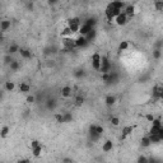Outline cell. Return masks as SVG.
<instances>
[{
  "mask_svg": "<svg viewBox=\"0 0 163 163\" xmlns=\"http://www.w3.org/2000/svg\"><path fill=\"white\" fill-rule=\"evenodd\" d=\"M101 79L106 85H112V84H116L120 79V74L117 72H111V73H107V74H102L101 75Z\"/></svg>",
  "mask_w": 163,
  "mask_h": 163,
  "instance_id": "1",
  "label": "cell"
},
{
  "mask_svg": "<svg viewBox=\"0 0 163 163\" xmlns=\"http://www.w3.org/2000/svg\"><path fill=\"white\" fill-rule=\"evenodd\" d=\"M101 73L102 74H107V73H111L112 72V64H111L110 59L107 55H102V60H101Z\"/></svg>",
  "mask_w": 163,
  "mask_h": 163,
  "instance_id": "3",
  "label": "cell"
},
{
  "mask_svg": "<svg viewBox=\"0 0 163 163\" xmlns=\"http://www.w3.org/2000/svg\"><path fill=\"white\" fill-rule=\"evenodd\" d=\"M74 76L76 79H83L84 76H85V70L84 69H76L74 72Z\"/></svg>",
  "mask_w": 163,
  "mask_h": 163,
  "instance_id": "30",
  "label": "cell"
},
{
  "mask_svg": "<svg viewBox=\"0 0 163 163\" xmlns=\"http://www.w3.org/2000/svg\"><path fill=\"white\" fill-rule=\"evenodd\" d=\"M127 22H129V18H127V15H126L124 12L115 18V23H116L117 25H125Z\"/></svg>",
  "mask_w": 163,
  "mask_h": 163,
  "instance_id": "11",
  "label": "cell"
},
{
  "mask_svg": "<svg viewBox=\"0 0 163 163\" xmlns=\"http://www.w3.org/2000/svg\"><path fill=\"white\" fill-rule=\"evenodd\" d=\"M159 138H161V140L163 142V125H162V127H161V130H159Z\"/></svg>",
  "mask_w": 163,
  "mask_h": 163,
  "instance_id": "49",
  "label": "cell"
},
{
  "mask_svg": "<svg viewBox=\"0 0 163 163\" xmlns=\"http://www.w3.org/2000/svg\"><path fill=\"white\" fill-rule=\"evenodd\" d=\"M32 154H33V157H36V158L41 157V154H42V145H40V147H37V148L33 149V150H32Z\"/></svg>",
  "mask_w": 163,
  "mask_h": 163,
  "instance_id": "34",
  "label": "cell"
},
{
  "mask_svg": "<svg viewBox=\"0 0 163 163\" xmlns=\"http://www.w3.org/2000/svg\"><path fill=\"white\" fill-rule=\"evenodd\" d=\"M124 13L127 15V18H133L134 14H135V5L127 4L126 8H125V10H124Z\"/></svg>",
  "mask_w": 163,
  "mask_h": 163,
  "instance_id": "15",
  "label": "cell"
},
{
  "mask_svg": "<svg viewBox=\"0 0 163 163\" xmlns=\"http://www.w3.org/2000/svg\"><path fill=\"white\" fill-rule=\"evenodd\" d=\"M19 92L21 93H28V92H31V85L28 84V83H21L19 84Z\"/></svg>",
  "mask_w": 163,
  "mask_h": 163,
  "instance_id": "26",
  "label": "cell"
},
{
  "mask_svg": "<svg viewBox=\"0 0 163 163\" xmlns=\"http://www.w3.org/2000/svg\"><path fill=\"white\" fill-rule=\"evenodd\" d=\"M134 129H135V126H133V125H127V126H125L124 129H122V135H121V140H124V139H126L129 135H131L133 134V131H134Z\"/></svg>",
  "mask_w": 163,
  "mask_h": 163,
  "instance_id": "12",
  "label": "cell"
},
{
  "mask_svg": "<svg viewBox=\"0 0 163 163\" xmlns=\"http://www.w3.org/2000/svg\"><path fill=\"white\" fill-rule=\"evenodd\" d=\"M152 96L154 99H162L163 98V85H154L152 89Z\"/></svg>",
  "mask_w": 163,
  "mask_h": 163,
  "instance_id": "8",
  "label": "cell"
},
{
  "mask_svg": "<svg viewBox=\"0 0 163 163\" xmlns=\"http://www.w3.org/2000/svg\"><path fill=\"white\" fill-rule=\"evenodd\" d=\"M55 120L57 124H65V120H64V114H55Z\"/></svg>",
  "mask_w": 163,
  "mask_h": 163,
  "instance_id": "37",
  "label": "cell"
},
{
  "mask_svg": "<svg viewBox=\"0 0 163 163\" xmlns=\"http://www.w3.org/2000/svg\"><path fill=\"white\" fill-rule=\"evenodd\" d=\"M19 68H21V63L19 61H17V60H14V61L9 65V69L12 72H17V70H19Z\"/></svg>",
  "mask_w": 163,
  "mask_h": 163,
  "instance_id": "32",
  "label": "cell"
},
{
  "mask_svg": "<svg viewBox=\"0 0 163 163\" xmlns=\"http://www.w3.org/2000/svg\"><path fill=\"white\" fill-rule=\"evenodd\" d=\"M64 120H65V124L66 122H72L73 121V115H72V112H64Z\"/></svg>",
  "mask_w": 163,
  "mask_h": 163,
  "instance_id": "42",
  "label": "cell"
},
{
  "mask_svg": "<svg viewBox=\"0 0 163 163\" xmlns=\"http://www.w3.org/2000/svg\"><path fill=\"white\" fill-rule=\"evenodd\" d=\"M105 14H106V18L108 22H115V15H114V10H112V6L110 4L107 5L106 10H105Z\"/></svg>",
  "mask_w": 163,
  "mask_h": 163,
  "instance_id": "14",
  "label": "cell"
},
{
  "mask_svg": "<svg viewBox=\"0 0 163 163\" xmlns=\"http://www.w3.org/2000/svg\"><path fill=\"white\" fill-rule=\"evenodd\" d=\"M129 46H130L129 41H121V42H120V45H118L117 51H118L120 54H121V52H124V51H126V50L129 49Z\"/></svg>",
  "mask_w": 163,
  "mask_h": 163,
  "instance_id": "23",
  "label": "cell"
},
{
  "mask_svg": "<svg viewBox=\"0 0 163 163\" xmlns=\"http://www.w3.org/2000/svg\"><path fill=\"white\" fill-rule=\"evenodd\" d=\"M161 101H162V103H163V98H162V99H161Z\"/></svg>",
  "mask_w": 163,
  "mask_h": 163,
  "instance_id": "51",
  "label": "cell"
},
{
  "mask_svg": "<svg viewBox=\"0 0 163 163\" xmlns=\"http://www.w3.org/2000/svg\"><path fill=\"white\" fill-rule=\"evenodd\" d=\"M56 106H57V102H56V99L55 98H50V99H47L46 101V108L47 110H55L56 108Z\"/></svg>",
  "mask_w": 163,
  "mask_h": 163,
  "instance_id": "19",
  "label": "cell"
},
{
  "mask_svg": "<svg viewBox=\"0 0 163 163\" xmlns=\"http://www.w3.org/2000/svg\"><path fill=\"white\" fill-rule=\"evenodd\" d=\"M88 45H89V42L84 36L78 35V37H75V46L78 49H84V47H87Z\"/></svg>",
  "mask_w": 163,
  "mask_h": 163,
  "instance_id": "9",
  "label": "cell"
},
{
  "mask_svg": "<svg viewBox=\"0 0 163 163\" xmlns=\"http://www.w3.org/2000/svg\"><path fill=\"white\" fill-rule=\"evenodd\" d=\"M40 145H41V142H40V140H37V139H33V140H31V144H29L31 150H33L35 148L40 147Z\"/></svg>",
  "mask_w": 163,
  "mask_h": 163,
  "instance_id": "39",
  "label": "cell"
},
{
  "mask_svg": "<svg viewBox=\"0 0 163 163\" xmlns=\"http://www.w3.org/2000/svg\"><path fill=\"white\" fill-rule=\"evenodd\" d=\"M163 47V41L162 40H158L156 44H154V49H158V50H162Z\"/></svg>",
  "mask_w": 163,
  "mask_h": 163,
  "instance_id": "44",
  "label": "cell"
},
{
  "mask_svg": "<svg viewBox=\"0 0 163 163\" xmlns=\"http://www.w3.org/2000/svg\"><path fill=\"white\" fill-rule=\"evenodd\" d=\"M162 125H163V122H162L161 117L154 118V121L152 122V126L149 129V135H159V130H161Z\"/></svg>",
  "mask_w": 163,
  "mask_h": 163,
  "instance_id": "4",
  "label": "cell"
},
{
  "mask_svg": "<svg viewBox=\"0 0 163 163\" xmlns=\"http://www.w3.org/2000/svg\"><path fill=\"white\" fill-rule=\"evenodd\" d=\"M18 163H31V161L27 159V158H22V159L18 161Z\"/></svg>",
  "mask_w": 163,
  "mask_h": 163,
  "instance_id": "48",
  "label": "cell"
},
{
  "mask_svg": "<svg viewBox=\"0 0 163 163\" xmlns=\"http://www.w3.org/2000/svg\"><path fill=\"white\" fill-rule=\"evenodd\" d=\"M145 117V120H147V121H149V122H153L154 121V118H156V117H154L152 114H148V115H145L144 116Z\"/></svg>",
  "mask_w": 163,
  "mask_h": 163,
  "instance_id": "45",
  "label": "cell"
},
{
  "mask_svg": "<svg viewBox=\"0 0 163 163\" xmlns=\"http://www.w3.org/2000/svg\"><path fill=\"white\" fill-rule=\"evenodd\" d=\"M25 101H27V103H35L36 102V97L33 96V94H29V96H27V98H25Z\"/></svg>",
  "mask_w": 163,
  "mask_h": 163,
  "instance_id": "43",
  "label": "cell"
},
{
  "mask_svg": "<svg viewBox=\"0 0 163 163\" xmlns=\"http://www.w3.org/2000/svg\"><path fill=\"white\" fill-rule=\"evenodd\" d=\"M149 139H150V143L152 144H159L162 142L161 138H159V135H149Z\"/></svg>",
  "mask_w": 163,
  "mask_h": 163,
  "instance_id": "33",
  "label": "cell"
},
{
  "mask_svg": "<svg viewBox=\"0 0 163 163\" xmlns=\"http://www.w3.org/2000/svg\"><path fill=\"white\" fill-rule=\"evenodd\" d=\"M10 25H12V23H10V21H8V19H4V21L0 22V31H2V33L6 32L8 29L10 28Z\"/></svg>",
  "mask_w": 163,
  "mask_h": 163,
  "instance_id": "18",
  "label": "cell"
},
{
  "mask_svg": "<svg viewBox=\"0 0 163 163\" xmlns=\"http://www.w3.org/2000/svg\"><path fill=\"white\" fill-rule=\"evenodd\" d=\"M148 159H149V157L142 154V156H139L138 159H136V163H148Z\"/></svg>",
  "mask_w": 163,
  "mask_h": 163,
  "instance_id": "41",
  "label": "cell"
},
{
  "mask_svg": "<svg viewBox=\"0 0 163 163\" xmlns=\"http://www.w3.org/2000/svg\"><path fill=\"white\" fill-rule=\"evenodd\" d=\"M19 54H21V56H22L23 59H31V57H32V52H31L28 49H24V47H21Z\"/></svg>",
  "mask_w": 163,
  "mask_h": 163,
  "instance_id": "22",
  "label": "cell"
},
{
  "mask_svg": "<svg viewBox=\"0 0 163 163\" xmlns=\"http://www.w3.org/2000/svg\"><path fill=\"white\" fill-rule=\"evenodd\" d=\"M101 60H102V55L99 52H94L92 55V68L94 70H97L99 72L101 70Z\"/></svg>",
  "mask_w": 163,
  "mask_h": 163,
  "instance_id": "6",
  "label": "cell"
},
{
  "mask_svg": "<svg viewBox=\"0 0 163 163\" xmlns=\"http://www.w3.org/2000/svg\"><path fill=\"white\" fill-rule=\"evenodd\" d=\"M19 50H21V47L17 45V44H13V45H10L9 46V49H8V54L9 55H14V54H17V52H19Z\"/></svg>",
  "mask_w": 163,
  "mask_h": 163,
  "instance_id": "25",
  "label": "cell"
},
{
  "mask_svg": "<svg viewBox=\"0 0 163 163\" xmlns=\"http://www.w3.org/2000/svg\"><path fill=\"white\" fill-rule=\"evenodd\" d=\"M111 5H112L114 8H116V9L124 12L127 4H126V3H124V2H112V3H111Z\"/></svg>",
  "mask_w": 163,
  "mask_h": 163,
  "instance_id": "20",
  "label": "cell"
},
{
  "mask_svg": "<svg viewBox=\"0 0 163 163\" xmlns=\"http://www.w3.org/2000/svg\"><path fill=\"white\" fill-rule=\"evenodd\" d=\"M153 5L156 8V10H158V12L163 10V0H157V2L153 3Z\"/></svg>",
  "mask_w": 163,
  "mask_h": 163,
  "instance_id": "36",
  "label": "cell"
},
{
  "mask_svg": "<svg viewBox=\"0 0 163 163\" xmlns=\"http://www.w3.org/2000/svg\"><path fill=\"white\" fill-rule=\"evenodd\" d=\"M80 25H82V22L78 17H74V18H70L68 19V27L70 28V31L74 33H78L79 35V29H80Z\"/></svg>",
  "mask_w": 163,
  "mask_h": 163,
  "instance_id": "2",
  "label": "cell"
},
{
  "mask_svg": "<svg viewBox=\"0 0 163 163\" xmlns=\"http://www.w3.org/2000/svg\"><path fill=\"white\" fill-rule=\"evenodd\" d=\"M63 163H75V162L72 158H63Z\"/></svg>",
  "mask_w": 163,
  "mask_h": 163,
  "instance_id": "47",
  "label": "cell"
},
{
  "mask_svg": "<svg viewBox=\"0 0 163 163\" xmlns=\"http://www.w3.org/2000/svg\"><path fill=\"white\" fill-rule=\"evenodd\" d=\"M83 23H85V24H88L89 27H92V28H96V25H97V19L94 18V17H91V18H88V19H85Z\"/></svg>",
  "mask_w": 163,
  "mask_h": 163,
  "instance_id": "28",
  "label": "cell"
},
{
  "mask_svg": "<svg viewBox=\"0 0 163 163\" xmlns=\"http://www.w3.org/2000/svg\"><path fill=\"white\" fill-rule=\"evenodd\" d=\"M92 29H93V28H92V27H89L88 24L82 23V25H80V29H79V35L85 37V36H87V35H88V33H89Z\"/></svg>",
  "mask_w": 163,
  "mask_h": 163,
  "instance_id": "16",
  "label": "cell"
},
{
  "mask_svg": "<svg viewBox=\"0 0 163 163\" xmlns=\"http://www.w3.org/2000/svg\"><path fill=\"white\" fill-rule=\"evenodd\" d=\"M103 127H102V126H99V125H97V133L99 134V135H103Z\"/></svg>",
  "mask_w": 163,
  "mask_h": 163,
  "instance_id": "46",
  "label": "cell"
},
{
  "mask_svg": "<svg viewBox=\"0 0 163 163\" xmlns=\"http://www.w3.org/2000/svg\"><path fill=\"white\" fill-rule=\"evenodd\" d=\"M63 45L65 51H74L75 46V38L74 37H64L63 38Z\"/></svg>",
  "mask_w": 163,
  "mask_h": 163,
  "instance_id": "5",
  "label": "cell"
},
{
  "mask_svg": "<svg viewBox=\"0 0 163 163\" xmlns=\"http://www.w3.org/2000/svg\"><path fill=\"white\" fill-rule=\"evenodd\" d=\"M84 101H85L84 96H82V94H78V96H75V98H74V105L75 106H82L84 103Z\"/></svg>",
  "mask_w": 163,
  "mask_h": 163,
  "instance_id": "29",
  "label": "cell"
},
{
  "mask_svg": "<svg viewBox=\"0 0 163 163\" xmlns=\"http://www.w3.org/2000/svg\"><path fill=\"white\" fill-rule=\"evenodd\" d=\"M88 135H89V139L92 142H97L101 138V136H102V135H99L97 133V125L96 124L89 125V127H88Z\"/></svg>",
  "mask_w": 163,
  "mask_h": 163,
  "instance_id": "7",
  "label": "cell"
},
{
  "mask_svg": "<svg viewBox=\"0 0 163 163\" xmlns=\"http://www.w3.org/2000/svg\"><path fill=\"white\" fill-rule=\"evenodd\" d=\"M60 94H61L63 98H70L72 94H73V88L70 85H64L61 88V91H60Z\"/></svg>",
  "mask_w": 163,
  "mask_h": 163,
  "instance_id": "10",
  "label": "cell"
},
{
  "mask_svg": "<svg viewBox=\"0 0 163 163\" xmlns=\"http://www.w3.org/2000/svg\"><path fill=\"white\" fill-rule=\"evenodd\" d=\"M140 145H142L143 148H149V147H150L152 143H150V139H149V135L143 136L142 140H140Z\"/></svg>",
  "mask_w": 163,
  "mask_h": 163,
  "instance_id": "21",
  "label": "cell"
},
{
  "mask_svg": "<svg viewBox=\"0 0 163 163\" xmlns=\"http://www.w3.org/2000/svg\"><path fill=\"white\" fill-rule=\"evenodd\" d=\"M110 122L114 126H118L120 125V118L117 116H111L110 117Z\"/></svg>",
  "mask_w": 163,
  "mask_h": 163,
  "instance_id": "40",
  "label": "cell"
},
{
  "mask_svg": "<svg viewBox=\"0 0 163 163\" xmlns=\"http://www.w3.org/2000/svg\"><path fill=\"white\" fill-rule=\"evenodd\" d=\"M14 88H15V84L13 83V82H5L4 83V89L6 91V92H12V91H14Z\"/></svg>",
  "mask_w": 163,
  "mask_h": 163,
  "instance_id": "31",
  "label": "cell"
},
{
  "mask_svg": "<svg viewBox=\"0 0 163 163\" xmlns=\"http://www.w3.org/2000/svg\"><path fill=\"white\" fill-rule=\"evenodd\" d=\"M4 64H6V65H10L13 61H14V57L12 56V55H9V54H6L5 56H4Z\"/></svg>",
  "mask_w": 163,
  "mask_h": 163,
  "instance_id": "38",
  "label": "cell"
},
{
  "mask_svg": "<svg viewBox=\"0 0 163 163\" xmlns=\"http://www.w3.org/2000/svg\"><path fill=\"white\" fill-rule=\"evenodd\" d=\"M96 37H97V29H96V28H93V29H92V31L88 33V35L85 36V38L88 40V42H89V44H91L92 41H94V40H96Z\"/></svg>",
  "mask_w": 163,
  "mask_h": 163,
  "instance_id": "27",
  "label": "cell"
},
{
  "mask_svg": "<svg viewBox=\"0 0 163 163\" xmlns=\"http://www.w3.org/2000/svg\"><path fill=\"white\" fill-rule=\"evenodd\" d=\"M9 133H10V127L8 126V125H4L3 127H2V131H0V138L2 139H5L8 135H9Z\"/></svg>",
  "mask_w": 163,
  "mask_h": 163,
  "instance_id": "24",
  "label": "cell"
},
{
  "mask_svg": "<svg viewBox=\"0 0 163 163\" xmlns=\"http://www.w3.org/2000/svg\"><path fill=\"white\" fill-rule=\"evenodd\" d=\"M116 102H117L116 96H112V94H107V96L105 97V103H106L107 107H112V106H115Z\"/></svg>",
  "mask_w": 163,
  "mask_h": 163,
  "instance_id": "13",
  "label": "cell"
},
{
  "mask_svg": "<svg viewBox=\"0 0 163 163\" xmlns=\"http://www.w3.org/2000/svg\"><path fill=\"white\" fill-rule=\"evenodd\" d=\"M27 8L32 10V9H33V3H28V4H27Z\"/></svg>",
  "mask_w": 163,
  "mask_h": 163,
  "instance_id": "50",
  "label": "cell"
},
{
  "mask_svg": "<svg viewBox=\"0 0 163 163\" xmlns=\"http://www.w3.org/2000/svg\"><path fill=\"white\" fill-rule=\"evenodd\" d=\"M114 149V143L111 140H106L103 144H102V152L103 153H108Z\"/></svg>",
  "mask_w": 163,
  "mask_h": 163,
  "instance_id": "17",
  "label": "cell"
},
{
  "mask_svg": "<svg viewBox=\"0 0 163 163\" xmlns=\"http://www.w3.org/2000/svg\"><path fill=\"white\" fill-rule=\"evenodd\" d=\"M152 56H153V59H154V60L161 59V56H162V50L154 49V50H153V52H152Z\"/></svg>",
  "mask_w": 163,
  "mask_h": 163,
  "instance_id": "35",
  "label": "cell"
}]
</instances>
